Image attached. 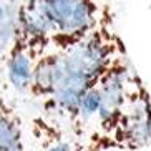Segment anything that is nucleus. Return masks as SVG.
I'll return each instance as SVG.
<instances>
[{
	"label": "nucleus",
	"mask_w": 151,
	"mask_h": 151,
	"mask_svg": "<svg viewBox=\"0 0 151 151\" xmlns=\"http://www.w3.org/2000/svg\"><path fill=\"white\" fill-rule=\"evenodd\" d=\"M37 58L23 47L20 42H15L7 57L4 60V67L7 70V76L12 88L18 93H28L32 83V75L35 68Z\"/></svg>",
	"instance_id": "nucleus-6"
},
{
	"label": "nucleus",
	"mask_w": 151,
	"mask_h": 151,
	"mask_svg": "<svg viewBox=\"0 0 151 151\" xmlns=\"http://www.w3.org/2000/svg\"><path fill=\"white\" fill-rule=\"evenodd\" d=\"M22 0H0V65L18 38Z\"/></svg>",
	"instance_id": "nucleus-8"
},
{
	"label": "nucleus",
	"mask_w": 151,
	"mask_h": 151,
	"mask_svg": "<svg viewBox=\"0 0 151 151\" xmlns=\"http://www.w3.org/2000/svg\"><path fill=\"white\" fill-rule=\"evenodd\" d=\"M123 55L126 48L116 32L111 5H108L100 23L83 40L62 52H48L37 60L28 93L43 100L50 115L70 128L83 95Z\"/></svg>",
	"instance_id": "nucleus-1"
},
{
	"label": "nucleus",
	"mask_w": 151,
	"mask_h": 151,
	"mask_svg": "<svg viewBox=\"0 0 151 151\" xmlns=\"http://www.w3.org/2000/svg\"><path fill=\"white\" fill-rule=\"evenodd\" d=\"M151 146V95L141 76L134 71L128 98L115 129L105 143L106 150L138 151Z\"/></svg>",
	"instance_id": "nucleus-3"
},
{
	"label": "nucleus",
	"mask_w": 151,
	"mask_h": 151,
	"mask_svg": "<svg viewBox=\"0 0 151 151\" xmlns=\"http://www.w3.org/2000/svg\"><path fill=\"white\" fill-rule=\"evenodd\" d=\"M17 40L37 60L52 50V28L40 0H22Z\"/></svg>",
	"instance_id": "nucleus-4"
},
{
	"label": "nucleus",
	"mask_w": 151,
	"mask_h": 151,
	"mask_svg": "<svg viewBox=\"0 0 151 151\" xmlns=\"http://www.w3.org/2000/svg\"><path fill=\"white\" fill-rule=\"evenodd\" d=\"M0 151H25L18 113L0 96Z\"/></svg>",
	"instance_id": "nucleus-7"
},
{
	"label": "nucleus",
	"mask_w": 151,
	"mask_h": 151,
	"mask_svg": "<svg viewBox=\"0 0 151 151\" xmlns=\"http://www.w3.org/2000/svg\"><path fill=\"white\" fill-rule=\"evenodd\" d=\"M38 151H81V145L73 134H68L62 124L45 118H35L32 124Z\"/></svg>",
	"instance_id": "nucleus-5"
},
{
	"label": "nucleus",
	"mask_w": 151,
	"mask_h": 151,
	"mask_svg": "<svg viewBox=\"0 0 151 151\" xmlns=\"http://www.w3.org/2000/svg\"><path fill=\"white\" fill-rule=\"evenodd\" d=\"M52 28V50L62 52L95 30L110 4L105 0H40Z\"/></svg>",
	"instance_id": "nucleus-2"
}]
</instances>
